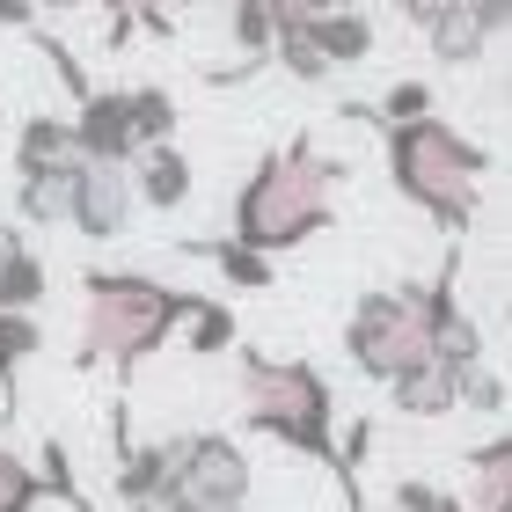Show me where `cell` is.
Segmentation results:
<instances>
[{
    "label": "cell",
    "instance_id": "cell-1",
    "mask_svg": "<svg viewBox=\"0 0 512 512\" xmlns=\"http://www.w3.org/2000/svg\"><path fill=\"white\" fill-rule=\"evenodd\" d=\"M344 161L322 154L308 132H293L286 147H271L235 191V242L256 256H286L300 242H315L337 220V191H344Z\"/></svg>",
    "mask_w": 512,
    "mask_h": 512
},
{
    "label": "cell",
    "instance_id": "cell-2",
    "mask_svg": "<svg viewBox=\"0 0 512 512\" xmlns=\"http://www.w3.org/2000/svg\"><path fill=\"white\" fill-rule=\"evenodd\" d=\"M198 293L161 286L147 271H81V352L74 366H110L118 388L183 330Z\"/></svg>",
    "mask_w": 512,
    "mask_h": 512
},
{
    "label": "cell",
    "instance_id": "cell-3",
    "mask_svg": "<svg viewBox=\"0 0 512 512\" xmlns=\"http://www.w3.org/2000/svg\"><path fill=\"white\" fill-rule=\"evenodd\" d=\"M374 132H381L395 198L417 205L425 220H439L447 235H469V227L483 220L491 154H483L476 139H461L447 118H410V125H374Z\"/></svg>",
    "mask_w": 512,
    "mask_h": 512
},
{
    "label": "cell",
    "instance_id": "cell-4",
    "mask_svg": "<svg viewBox=\"0 0 512 512\" xmlns=\"http://www.w3.org/2000/svg\"><path fill=\"white\" fill-rule=\"evenodd\" d=\"M461 286V249H447V264H439L425 286H374L352 300V315H344V352H352V366L366 381H395L410 374V366L432 359V322L439 308L454 300Z\"/></svg>",
    "mask_w": 512,
    "mask_h": 512
},
{
    "label": "cell",
    "instance_id": "cell-5",
    "mask_svg": "<svg viewBox=\"0 0 512 512\" xmlns=\"http://www.w3.org/2000/svg\"><path fill=\"white\" fill-rule=\"evenodd\" d=\"M235 366H242V425L278 439V447L337 469V403H330V381L315 374L308 359H271V352H249L235 344Z\"/></svg>",
    "mask_w": 512,
    "mask_h": 512
},
{
    "label": "cell",
    "instance_id": "cell-6",
    "mask_svg": "<svg viewBox=\"0 0 512 512\" xmlns=\"http://www.w3.org/2000/svg\"><path fill=\"white\" fill-rule=\"evenodd\" d=\"M249 454L235 447L227 432H191V439H169V498H235L249 505ZM161 498V505H169Z\"/></svg>",
    "mask_w": 512,
    "mask_h": 512
},
{
    "label": "cell",
    "instance_id": "cell-7",
    "mask_svg": "<svg viewBox=\"0 0 512 512\" xmlns=\"http://www.w3.org/2000/svg\"><path fill=\"white\" fill-rule=\"evenodd\" d=\"M132 213H139V198H132V176L118 161H81L74 198H66V227L81 242H118L132 227Z\"/></svg>",
    "mask_w": 512,
    "mask_h": 512
},
{
    "label": "cell",
    "instance_id": "cell-8",
    "mask_svg": "<svg viewBox=\"0 0 512 512\" xmlns=\"http://www.w3.org/2000/svg\"><path fill=\"white\" fill-rule=\"evenodd\" d=\"M74 147H81V161H125L139 154L132 147V118H125V88H88V96L74 103Z\"/></svg>",
    "mask_w": 512,
    "mask_h": 512
},
{
    "label": "cell",
    "instance_id": "cell-9",
    "mask_svg": "<svg viewBox=\"0 0 512 512\" xmlns=\"http://www.w3.org/2000/svg\"><path fill=\"white\" fill-rule=\"evenodd\" d=\"M125 176H132V198L147 205V213H176V205L198 191V169H191V154H183L176 139L139 147V154L125 161Z\"/></svg>",
    "mask_w": 512,
    "mask_h": 512
},
{
    "label": "cell",
    "instance_id": "cell-10",
    "mask_svg": "<svg viewBox=\"0 0 512 512\" xmlns=\"http://www.w3.org/2000/svg\"><path fill=\"white\" fill-rule=\"evenodd\" d=\"M286 30H300L322 52V66H366L374 59V44H381V30H374V15L366 8H322V15H308V22H286Z\"/></svg>",
    "mask_w": 512,
    "mask_h": 512
},
{
    "label": "cell",
    "instance_id": "cell-11",
    "mask_svg": "<svg viewBox=\"0 0 512 512\" xmlns=\"http://www.w3.org/2000/svg\"><path fill=\"white\" fill-rule=\"evenodd\" d=\"M425 37H432V59H447V66H483V59H491V44H498V22H483L469 0H447V8L425 22Z\"/></svg>",
    "mask_w": 512,
    "mask_h": 512
},
{
    "label": "cell",
    "instance_id": "cell-12",
    "mask_svg": "<svg viewBox=\"0 0 512 512\" xmlns=\"http://www.w3.org/2000/svg\"><path fill=\"white\" fill-rule=\"evenodd\" d=\"M44 286H52V271H44V256L30 249V235H22V227H0V308L37 315Z\"/></svg>",
    "mask_w": 512,
    "mask_h": 512
},
{
    "label": "cell",
    "instance_id": "cell-13",
    "mask_svg": "<svg viewBox=\"0 0 512 512\" xmlns=\"http://www.w3.org/2000/svg\"><path fill=\"white\" fill-rule=\"evenodd\" d=\"M469 512H512V439L491 432L483 447L469 454Z\"/></svg>",
    "mask_w": 512,
    "mask_h": 512
},
{
    "label": "cell",
    "instance_id": "cell-14",
    "mask_svg": "<svg viewBox=\"0 0 512 512\" xmlns=\"http://www.w3.org/2000/svg\"><path fill=\"white\" fill-rule=\"evenodd\" d=\"M454 395H461V381L439 359H425V366H410V374L388 381V403L403 410V417H447V410H461Z\"/></svg>",
    "mask_w": 512,
    "mask_h": 512
},
{
    "label": "cell",
    "instance_id": "cell-15",
    "mask_svg": "<svg viewBox=\"0 0 512 512\" xmlns=\"http://www.w3.org/2000/svg\"><path fill=\"white\" fill-rule=\"evenodd\" d=\"M66 161H81V147H74V125L66 118H22V132H15V176H37V169H66Z\"/></svg>",
    "mask_w": 512,
    "mask_h": 512
},
{
    "label": "cell",
    "instance_id": "cell-16",
    "mask_svg": "<svg viewBox=\"0 0 512 512\" xmlns=\"http://www.w3.org/2000/svg\"><path fill=\"white\" fill-rule=\"evenodd\" d=\"M37 352H44V322L0 308V410H8V417L22 403V366H30Z\"/></svg>",
    "mask_w": 512,
    "mask_h": 512
},
{
    "label": "cell",
    "instance_id": "cell-17",
    "mask_svg": "<svg viewBox=\"0 0 512 512\" xmlns=\"http://www.w3.org/2000/svg\"><path fill=\"white\" fill-rule=\"evenodd\" d=\"M103 8H110L103 44H110V52H125L139 30H147V37H176V22H183L191 0H103Z\"/></svg>",
    "mask_w": 512,
    "mask_h": 512
},
{
    "label": "cell",
    "instance_id": "cell-18",
    "mask_svg": "<svg viewBox=\"0 0 512 512\" xmlns=\"http://www.w3.org/2000/svg\"><path fill=\"white\" fill-rule=\"evenodd\" d=\"M74 176L81 161H66V169H37V176H15V213L30 227H59L66 220V198H74Z\"/></svg>",
    "mask_w": 512,
    "mask_h": 512
},
{
    "label": "cell",
    "instance_id": "cell-19",
    "mask_svg": "<svg viewBox=\"0 0 512 512\" xmlns=\"http://www.w3.org/2000/svg\"><path fill=\"white\" fill-rule=\"evenodd\" d=\"M183 249H191V256H205V264H213V271L227 278V286H242V293H264L271 278H278V264H271V256L242 249L235 235H220V242H183Z\"/></svg>",
    "mask_w": 512,
    "mask_h": 512
},
{
    "label": "cell",
    "instance_id": "cell-20",
    "mask_svg": "<svg viewBox=\"0 0 512 512\" xmlns=\"http://www.w3.org/2000/svg\"><path fill=\"white\" fill-rule=\"evenodd\" d=\"M125 118H132V147H161V139H176V96L139 81L125 88Z\"/></svg>",
    "mask_w": 512,
    "mask_h": 512
},
{
    "label": "cell",
    "instance_id": "cell-21",
    "mask_svg": "<svg viewBox=\"0 0 512 512\" xmlns=\"http://www.w3.org/2000/svg\"><path fill=\"white\" fill-rule=\"evenodd\" d=\"M183 352H191V359H220V352H235V308L198 293V308L183 315Z\"/></svg>",
    "mask_w": 512,
    "mask_h": 512
},
{
    "label": "cell",
    "instance_id": "cell-22",
    "mask_svg": "<svg viewBox=\"0 0 512 512\" xmlns=\"http://www.w3.org/2000/svg\"><path fill=\"white\" fill-rule=\"evenodd\" d=\"M30 469H37V483H44V498H59L66 512H88V491H81V476H74V454H66L59 439H44Z\"/></svg>",
    "mask_w": 512,
    "mask_h": 512
},
{
    "label": "cell",
    "instance_id": "cell-23",
    "mask_svg": "<svg viewBox=\"0 0 512 512\" xmlns=\"http://www.w3.org/2000/svg\"><path fill=\"white\" fill-rule=\"evenodd\" d=\"M37 505H44L37 469H30L15 447H0V512H37Z\"/></svg>",
    "mask_w": 512,
    "mask_h": 512
},
{
    "label": "cell",
    "instance_id": "cell-24",
    "mask_svg": "<svg viewBox=\"0 0 512 512\" xmlns=\"http://www.w3.org/2000/svg\"><path fill=\"white\" fill-rule=\"evenodd\" d=\"M388 512H469V505H461L454 491H439V483H425V476H403Z\"/></svg>",
    "mask_w": 512,
    "mask_h": 512
},
{
    "label": "cell",
    "instance_id": "cell-25",
    "mask_svg": "<svg viewBox=\"0 0 512 512\" xmlns=\"http://www.w3.org/2000/svg\"><path fill=\"white\" fill-rule=\"evenodd\" d=\"M454 403H469V410H483V417H498L505 410V381L491 374V366H476V374H461V395Z\"/></svg>",
    "mask_w": 512,
    "mask_h": 512
},
{
    "label": "cell",
    "instance_id": "cell-26",
    "mask_svg": "<svg viewBox=\"0 0 512 512\" xmlns=\"http://www.w3.org/2000/svg\"><path fill=\"white\" fill-rule=\"evenodd\" d=\"M0 30H37V0H0Z\"/></svg>",
    "mask_w": 512,
    "mask_h": 512
},
{
    "label": "cell",
    "instance_id": "cell-27",
    "mask_svg": "<svg viewBox=\"0 0 512 512\" xmlns=\"http://www.w3.org/2000/svg\"><path fill=\"white\" fill-rule=\"evenodd\" d=\"M161 512H249V505H235V498H169Z\"/></svg>",
    "mask_w": 512,
    "mask_h": 512
},
{
    "label": "cell",
    "instance_id": "cell-28",
    "mask_svg": "<svg viewBox=\"0 0 512 512\" xmlns=\"http://www.w3.org/2000/svg\"><path fill=\"white\" fill-rule=\"evenodd\" d=\"M439 8H447V0H395V15H403L410 30H425V22H432Z\"/></svg>",
    "mask_w": 512,
    "mask_h": 512
},
{
    "label": "cell",
    "instance_id": "cell-29",
    "mask_svg": "<svg viewBox=\"0 0 512 512\" xmlns=\"http://www.w3.org/2000/svg\"><path fill=\"white\" fill-rule=\"evenodd\" d=\"M52 8V15H74V8H88V0H37V15Z\"/></svg>",
    "mask_w": 512,
    "mask_h": 512
},
{
    "label": "cell",
    "instance_id": "cell-30",
    "mask_svg": "<svg viewBox=\"0 0 512 512\" xmlns=\"http://www.w3.org/2000/svg\"><path fill=\"white\" fill-rule=\"evenodd\" d=\"M118 512H154V505H118Z\"/></svg>",
    "mask_w": 512,
    "mask_h": 512
},
{
    "label": "cell",
    "instance_id": "cell-31",
    "mask_svg": "<svg viewBox=\"0 0 512 512\" xmlns=\"http://www.w3.org/2000/svg\"><path fill=\"white\" fill-rule=\"evenodd\" d=\"M154 512H161V505H154Z\"/></svg>",
    "mask_w": 512,
    "mask_h": 512
}]
</instances>
